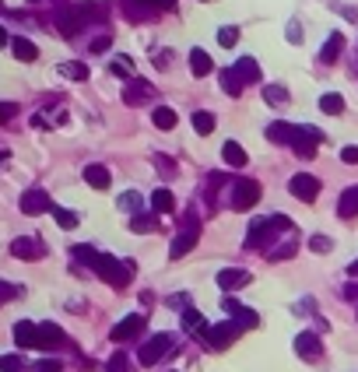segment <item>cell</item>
<instances>
[{"instance_id":"cell-1","label":"cell","mask_w":358,"mask_h":372,"mask_svg":"<svg viewBox=\"0 0 358 372\" xmlns=\"http://www.w3.org/2000/svg\"><path fill=\"white\" fill-rule=\"evenodd\" d=\"M91 271L105 281V284L120 288V291H123V288L130 284V278H134V264H127V260H120V257H109V253H98L95 264H91Z\"/></svg>"},{"instance_id":"cell-2","label":"cell","mask_w":358,"mask_h":372,"mask_svg":"<svg viewBox=\"0 0 358 372\" xmlns=\"http://www.w3.org/2000/svg\"><path fill=\"white\" fill-rule=\"evenodd\" d=\"M197 243H200V214H197V211H186L183 221H179L176 239H173V246H169V257H173V260H183Z\"/></svg>"},{"instance_id":"cell-3","label":"cell","mask_w":358,"mask_h":372,"mask_svg":"<svg viewBox=\"0 0 358 372\" xmlns=\"http://www.w3.org/2000/svg\"><path fill=\"white\" fill-rule=\"evenodd\" d=\"M173 348H176V337H173V334H155L151 341H144V344L137 348V362H141L144 369H151V366H158L166 355H173Z\"/></svg>"},{"instance_id":"cell-4","label":"cell","mask_w":358,"mask_h":372,"mask_svg":"<svg viewBox=\"0 0 358 372\" xmlns=\"http://www.w3.org/2000/svg\"><path fill=\"white\" fill-rule=\"evenodd\" d=\"M239 334H243V330H239L232 320H225V323L207 327L204 341H207V348H211V351H225V348H232V344H236V337H239Z\"/></svg>"},{"instance_id":"cell-5","label":"cell","mask_w":358,"mask_h":372,"mask_svg":"<svg viewBox=\"0 0 358 372\" xmlns=\"http://www.w3.org/2000/svg\"><path fill=\"white\" fill-rule=\"evenodd\" d=\"M260 204V183L257 180H236L232 186V211H250Z\"/></svg>"},{"instance_id":"cell-6","label":"cell","mask_w":358,"mask_h":372,"mask_svg":"<svg viewBox=\"0 0 358 372\" xmlns=\"http://www.w3.org/2000/svg\"><path fill=\"white\" fill-rule=\"evenodd\" d=\"M144 323H148V316H144V313H130L127 320H120V323L109 330V341H116V344H127V341L141 337Z\"/></svg>"},{"instance_id":"cell-7","label":"cell","mask_w":358,"mask_h":372,"mask_svg":"<svg viewBox=\"0 0 358 372\" xmlns=\"http://www.w3.org/2000/svg\"><path fill=\"white\" fill-rule=\"evenodd\" d=\"M39 327V344L42 351H60V348H71V337L57 327V323H35Z\"/></svg>"},{"instance_id":"cell-8","label":"cell","mask_w":358,"mask_h":372,"mask_svg":"<svg viewBox=\"0 0 358 372\" xmlns=\"http://www.w3.org/2000/svg\"><path fill=\"white\" fill-rule=\"evenodd\" d=\"M295 355L306 359V362H320V359H323V341H320V334L302 330V334L295 337Z\"/></svg>"},{"instance_id":"cell-9","label":"cell","mask_w":358,"mask_h":372,"mask_svg":"<svg viewBox=\"0 0 358 372\" xmlns=\"http://www.w3.org/2000/svg\"><path fill=\"white\" fill-rule=\"evenodd\" d=\"M18 207H21V214H46V211H53V200L46 190H25Z\"/></svg>"},{"instance_id":"cell-10","label":"cell","mask_w":358,"mask_h":372,"mask_svg":"<svg viewBox=\"0 0 358 372\" xmlns=\"http://www.w3.org/2000/svg\"><path fill=\"white\" fill-rule=\"evenodd\" d=\"M253 281V274L246 271V267H225V271H218V288L225 291V295H232V291H239V288H246Z\"/></svg>"},{"instance_id":"cell-11","label":"cell","mask_w":358,"mask_h":372,"mask_svg":"<svg viewBox=\"0 0 358 372\" xmlns=\"http://www.w3.org/2000/svg\"><path fill=\"white\" fill-rule=\"evenodd\" d=\"M11 257H18V260H42L46 257V246L39 243V239H32V236H21V239H14L11 243Z\"/></svg>"},{"instance_id":"cell-12","label":"cell","mask_w":358,"mask_h":372,"mask_svg":"<svg viewBox=\"0 0 358 372\" xmlns=\"http://www.w3.org/2000/svg\"><path fill=\"white\" fill-rule=\"evenodd\" d=\"M225 313H232V323H236L239 330H253V327L260 323V316H257L250 306H239L232 295H225Z\"/></svg>"},{"instance_id":"cell-13","label":"cell","mask_w":358,"mask_h":372,"mask_svg":"<svg viewBox=\"0 0 358 372\" xmlns=\"http://www.w3.org/2000/svg\"><path fill=\"white\" fill-rule=\"evenodd\" d=\"M148 98H155V85L144 81V78H130L127 88H123V102L127 105H144Z\"/></svg>"},{"instance_id":"cell-14","label":"cell","mask_w":358,"mask_h":372,"mask_svg":"<svg viewBox=\"0 0 358 372\" xmlns=\"http://www.w3.org/2000/svg\"><path fill=\"white\" fill-rule=\"evenodd\" d=\"M288 190H291V197H299V200L313 204V200L320 197V180H313V176L299 173V176H291V180H288Z\"/></svg>"},{"instance_id":"cell-15","label":"cell","mask_w":358,"mask_h":372,"mask_svg":"<svg viewBox=\"0 0 358 372\" xmlns=\"http://www.w3.org/2000/svg\"><path fill=\"white\" fill-rule=\"evenodd\" d=\"M270 236H274V228L267 225V218H253L250 232H246V250H267Z\"/></svg>"},{"instance_id":"cell-16","label":"cell","mask_w":358,"mask_h":372,"mask_svg":"<svg viewBox=\"0 0 358 372\" xmlns=\"http://www.w3.org/2000/svg\"><path fill=\"white\" fill-rule=\"evenodd\" d=\"M299 134H302V127H291V123H284V120H277V123L267 127V141H274V144H295Z\"/></svg>"},{"instance_id":"cell-17","label":"cell","mask_w":358,"mask_h":372,"mask_svg":"<svg viewBox=\"0 0 358 372\" xmlns=\"http://www.w3.org/2000/svg\"><path fill=\"white\" fill-rule=\"evenodd\" d=\"M14 344L18 348H35L39 344V327L28 323V320H18L14 323Z\"/></svg>"},{"instance_id":"cell-18","label":"cell","mask_w":358,"mask_h":372,"mask_svg":"<svg viewBox=\"0 0 358 372\" xmlns=\"http://www.w3.org/2000/svg\"><path fill=\"white\" fill-rule=\"evenodd\" d=\"M337 214H341L345 221L358 218V186H348V190L341 193V200H337Z\"/></svg>"},{"instance_id":"cell-19","label":"cell","mask_w":358,"mask_h":372,"mask_svg":"<svg viewBox=\"0 0 358 372\" xmlns=\"http://www.w3.org/2000/svg\"><path fill=\"white\" fill-rule=\"evenodd\" d=\"M221 158H225V165L229 169H246V151L239 148V141H225V148H221Z\"/></svg>"},{"instance_id":"cell-20","label":"cell","mask_w":358,"mask_h":372,"mask_svg":"<svg viewBox=\"0 0 358 372\" xmlns=\"http://www.w3.org/2000/svg\"><path fill=\"white\" fill-rule=\"evenodd\" d=\"M236 74L243 78V85H257L260 81V64L253 57H243V60H236Z\"/></svg>"},{"instance_id":"cell-21","label":"cell","mask_w":358,"mask_h":372,"mask_svg":"<svg viewBox=\"0 0 358 372\" xmlns=\"http://www.w3.org/2000/svg\"><path fill=\"white\" fill-rule=\"evenodd\" d=\"M151 211H155V214H173V211H176L173 190H162V186H158V190L151 193Z\"/></svg>"},{"instance_id":"cell-22","label":"cell","mask_w":358,"mask_h":372,"mask_svg":"<svg viewBox=\"0 0 358 372\" xmlns=\"http://www.w3.org/2000/svg\"><path fill=\"white\" fill-rule=\"evenodd\" d=\"M218 81H221V88H225V95H232V98H239L243 95V78L236 74V67H225V71H218Z\"/></svg>"},{"instance_id":"cell-23","label":"cell","mask_w":358,"mask_h":372,"mask_svg":"<svg viewBox=\"0 0 358 372\" xmlns=\"http://www.w3.org/2000/svg\"><path fill=\"white\" fill-rule=\"evenodd\" d=\"M85 183H88L91 190H105V186L112 183V176H109V169H105V165H98V162H95V165L85 169Z\"/></svg>"},{"instance_id":"cell-24","label":"cell","mask_w":358,"mask_h":372,"mask_svg":"<svg viewBox=\"0 0 358 372\" xmlns=\"http://www.w3.org/2000/svg\"><path fill=\"white\" fill-rule=\"evenodd\" d=\"M11 50H14V57L21 60V64H32V60H39V50H35V42H28V39H11Z\"/></svg>"},{"instance_id":"cell-25","label":"cell","mask_w":358,"mask_h":372,"mask_svg":"<svg viewBox=\"0 0 358 372\" xmlns=\"http://www.w3.org/2000/svg\"><path fill=\"white\" fill-rule=\"evenodd\" d=\"M341 50H345V35H341V32H334V35L323 42V50H320V60H323V64H334V60L341 57Z\"/></svg>"},{"instance_id":"cell-26","label":"cell","mask_w":358,"mask_h":372,"mask_svg":"<svg viewBox=\"0 0 358 372\" xmlns=\"http://www.w3.org/2000/svg\"><path fill=\"white\" fill-rule=\"evenodd\" d=\"M190 71H193L197 78H207V74L214 71V64H211V57H207L204 50H190Z\"/></svg>"},{"instance_id":"cell-27","label":"cell","mask_w":358,"mask_h":372,"mask_svg":"<svg viewBox=\"0 0 358 372\" xmlns=\"http://www.w3.org/2000/svg\"><path fill=\"white\" fill-rule=\"evenodd\" d=\"M123 14H127L130 21H148V18H155V11H151L144 0H123Z\"/></svg>"},{"instance_id":"cell-28","label":"cell","mask_w":358,"mask_h":372,"mask_svg":"<svg viewBox=\"0 0 358 372\" xmlns=\"http://www.w3.org/2000/svg\"><path fill=\"white\" fill-rule=\"evenodd\" d=\"M151 123L158 127V130H173L179 123V116H176V109H169V105H158L155 112H151Z\"/></svg>"},{"instance_id":"cell-29","label":"cell","mask_w":358,"mask_h":372,"mask_svg":"<svg viewBox=\"0 0 358 372\" xmlns=\"http://www.w3.org/2000/svg\"><path fill=\"white\" fill-rule=\"evenodd\" d=\"M295 250H299V243H295V236H288L284 243L270 246V250H267V260H291V257H295Z\"/></svg>"},{"instance_id":"cell-30","label":"cell","mask_w":358,"mask_h":372,"mask_svg":"<svg viewBox=\"0 0 358 372\" xmlns=\"http://www.w3.org/2000/svg\"><path fill=\"white\" fill-rule=\"evenodd\" d=\"M120 211H127L130 218H134V214H141V211H144V197H141L137 190H127V193L120 197Z\"/></svg>"},{"instance_id":"cell-31","label":"cell","mask_w":358,"mask_h":372,"mask_svg":"<svg viewBox=\"0 0 358 372\" xmlns=\"http://www.w3.org/2000/svg\"><path fill=\"white\" fill-rule=\"evenodd\" d=\"M179 320H183V330H193V334H207V327H204V316H200L193 306H186Z\"/></svg>"},{"instance_id":"cell-32","label":"cell","mask_w":358,"mask_h":372,"mask_svg":"<svg viewBox=\"0 0 358 372\" xmlns=\"http://www.w3.org/2000/svg\"><path fill=\"white\" fill-rule=\"evenodd\" d=\"M155 225H158V221H155V214H144V211L130 218V232H137V236H148V232H155Z\"/></svg>"},{"instance_id":"cell-33","label":"cell","mask_w":358,"mask_h":372,"mask_svg":"<svg viewBox=\"0 0 358 372\" xmlns=\"http://www.w3.org/2000/svg\"><path fill=\"white\" fill-rule=\"evenodd\" d=\"M320 109H323L327 116H341V112H345V98H341L337 92H327L323 98H320Z\"/></svg>"},{"instance_id":"cell-34","label":"cell","mask_w":358,"mask_h":372,"mask_svg":"<svg viewBox=\"0 0 358 372\" xmlns=\"http://www.w3.org/2000/svg\"><path fill=\"white\" fill-rule=\"evenodd\" d=\"M193 130H197L200 137H207V134L214 130V116H211L207 109H200V112H193Z\"/></svg>"},{"instance_id":"cell-35","label":"cell","mask_w":358,"mask_h":372,"mask_svg":"<svg viewBox=\"0 0 358 372\" xmlns=\"http://www.w3.org/2000/svg\"><path fill=\"white\" fill-rule=\"evenodd\" d=\"M50 214L57 218V225H60V228H78V214H74V211H67V207L53 204V211H50Z\"/></svg>"},{"instance_id":"cell-36","label":"cell","mask_w":358,"mask_h":372,"mask_svg":"<svg viewBox=\"0 0 358 372\" xmlns=\"http://www.w3.org/2000/svg\"><path fill=\"white\" fill-rule=\"evenodd\" d=\"M25 369H32V366H25L21 355H0V372H25Z\"/></svg>"},{"instance_id":"cell-37","label":"cell","mask_w":358,"mask_h":372,"mask_svg":"<svg viewBox=\"0 0 358 372\" xmlns=\"http://www.w3.org/2000/svg\"><path fill=\"white\" fill-rule=\"evenodd\" d=\"M71 257H74V264L91 267V264H95V257H98V250H91V246H74V250H71Z\"/></svg>"},{"instance_id":"cell-38","label":"cell","mask_w":358,"mask_h":372,"mask_svg":"<svg viewBox=\"0 0 358 372\" xmlns=\"http://www.w3.org/2000/svg\"><path fill=\"white\" fill-rule=\"evenodd\" d=\"M105 372H134V369H130V359H127V351H116V355L105 362Z\"/></svg>"},{"instance_id":"cell-39","label":"cell","mask_w":358,"mask_h":372,"mask_svg":"<svg viewBox=\"0 0 358 372\" xmlns=\"http://www.w3.org/2000/svg\"><path fill=\"white\" fill-rule=\"evenodd\" d=\"M218 42H221L225 50H232V46L239 42V28H236V25H225V28H218Z\"/></svg>"},{"instance_id":"cell-40","label":"cell","mask_w":358,"mask_h":372,"mask_svg":"<svg viewBox=\"0 0 358 372\" xmlns=\"http://www.w3.org/2000/svg\"><path fill=\"white\" fill-rule=\"evenodd\" d=\"M112 74H120V78L130 81V78H134V60H130V57H116V60H112Z\"/></svg>"},{"instance_id":"cell-41","label":"cell","mask_w":358,"mask_h":372,"mask_svg":"<svg viewBox=\"0 0 358 372\" xmlns=\"http://www.w3.org/2000/svg\"><path fill=\"white\" fill-rule=\"evenodd\" d=\"M60 74L64 78H74V81H85L88 78V67L85 64H60Z\"/></svg>"},{"instance_id":"cell-42","label":"cell","mask_w":358,"mask_h":372,"mask_svg":"<svg viewBox=\"0 0 358 372\" xmlns=\"http://www.w3.org/2000/svg\"><path fill=\"white\" fill-rule=\"evenodd\" d=\"M264 98H267L270 105H284V102H288V92H284L281 85H270V88H264Z\"/></svg>"},{"instance_id":"cell-43","label":"cell","mask_w":358,"mask_h":372,"mask_svg":"<svg viewBox=\"0 0 358 372\" xmlns=\"http://www.w3.org/2000/svg\"><path fill=\"white\" fill-rule=\"evenodd\" d=\"M267 225L274 228V236H277V232H291V218H284V214H270Z\"/></svg>"},{"instance_id":"cell-44","label":"cell","mask_w":358,"mask_h":372,"mask_svg":"<svg viewBox=\"0 0 358 372\" xmlns=\"http://www.w3.org/2000/svg\"><path fill=\"white\" fill-rule=\"evenodd\" d=\"M60 369H64V366H60L57 359H39V362H35L28 372H60Z\"/></svg>"},{"instance_id":"cell-45","label":"cell","mask_w":358,"mask_h":372,"mask_svg":"<svg viewBox=\"0 0 358 372\" xmlns=\"http://www.w3.org/2000/svg\"><path fill=\"white\" fill-rule=\"evenodd\" d=\"M109 46H112V35H109V32H105V35H95V39H91V53H105Z\"/></svg>"},{"instance_id":"cell-46","label":"cell","mask_w":358,"mask_h":372,"mask_svg":"<svg viewBox=\"0 0 358 372\" xmlns=\"http://www.w3.org/2000/svg\"><path fill=\"white\" fill-rule=\"evenodd\" d=\"M155 165H158L166 176H176V162H173V158H166V155H155Z\"/></svg>"},{"instance_id":"cell-47","label":"cell","mask_w":358,"mask_h":372,"mask_svg":"<svg viewBox=\"0 0 358 372\" xmlns=\"http://www.w3.org/2000/svg\"><path fill=\"white\" fill-rule=\"evenodd\" d=\"M309 250H313V253H327V250H330V239H327V236H313V239H309Z\"/></svg>"},{"instance_id":"cell-48","label":"cell","mask_w":358,"mask_h":372,"mask_svg":"<svg viewBox=\"0 0 358 372\" xmlns=\"http://www.w3.org/2000/svg\"><path fill=\"white\" fill-rule=\"evenodd\" d=\"M18 295H21V291H18L14 284H7V281H0V306H4L7 298H18Z\"/></svg>"},{"instance_id":"cell-49","label":"cell","mask_w":358,"mask_h":372,"mask_svg":"<svg viewBox=\"0 0 358 372\" xmlns=\"http://www.w3.org/2000/svg\"><path fill=\"white\" fill-rule=\"evenodd\" d=\"M144 4H148L155 14H158V11H176V0H144Z\"/></svg>"},{"instance_id":"cell-50","label":"cell","mask_w":358,"mask_h":372,"mask_svg":"<svg viewBox=\"0 0 358 372\" xmlns=\"http://www.w3.org/2000/svg\"><path fill=\"white\" fill-rule=\"evenodd\" d=\"M341 162H345V165H358V148H352V144H348V148L341 151Z\"/></svg>"},{"instance_id":"cell-51","label":"cell","mask_w":358,"mask_h":372,"mask_svg":"<svg viewBox=\"0 0 358 372\" xmlns=\"http://www.w3.org/2000/svg\"><path fill=\"white\" fill-rule=\"evenodd\" d=\"M14 112H18V105H14V102H0V123H7Z\"/></svg>"},{"instance_id":"cell-52","label":"cell","mask_w":358,"mask_h":372,"mask_svg":"<svg viewBox=\"0 0 358 372\" xmlns=\"http://www.w3.org/2000/svg\"><path fill=\"white\" fill-rule=\"evenodd\" d=\"M345 298H348V302H355V306H358V284H345Z\"/></svg>"},{"instance_id":"cell-53","label":"cell","mask_w":358,"mask_h":372,"mask_svg":"<svg viewBox=\"0 0 358 372\" xmlns=\"http://www.w3.org/2000/svg\"><path fill=\"white\" fill-rule=\"evenodd\" d=\"M348 278H358V260H352V264H348Z\"/></svg>"},{"instance_id":"cell-54","label":"cell","mask_w":358,"mask_h":372,"mask_svg":"<svg viewBox=\"0 0 358 372\" xmlns=\"http://www.w3.org/2000/svg\"><path fill=\"white\" fill-rule=\"evenodd\" d=\"M0 46H7V32H4V25H0Z\"/></svg>"},{"instance_id":"cell-55","label":"cell","mask_w":358,"mask_h":372,"mask_svg":"<svg viewBox=\"0 0 358 372\" xmlns=\"http://www.w3.org/2000/svg\"><path fill=\"white\" fill-rule=\"evenodd\" d=\"M4 162H7V155H4V151H0V165H4Z\"/></svg>"},{"instance_id":"cell-56","label":"cell","mask_w":358,"mask_h":372,"mask_svg":"<svg viewBox=\"0 0 358 372\" xmlns=\"http://www.w3.org/2000/svg\"><path fill=\"white\" fill-rule=\"evenodd\" d=\"M32 4H42V0H32Z\"/></svg>"},{"instance_id":"cell-57","label":"cell","mask_w":358,"mask_h":372,"mask_svg":"<svg viewBox=\"0 0 358 372\" xmlns=\"http://www.w3.org/2000/svg\"><path fill=\"white\" fill-rule=\"evenodd\" d=\"M0 11H4V0H0Z\"/></svg>"},{"instance_id":"cell-58","label":"cell","mask_w":358,"mask_h":372,"mask_svg":"<svg viewBox=\"0 0 358 372\" xmlns=\"http://www.w3.org/2000/svg\"><path fill=\"white\" fill-rule=\"evenodd\" d=\"M204 4H207V0H204Z\"/></svg>"}]
</instances>
